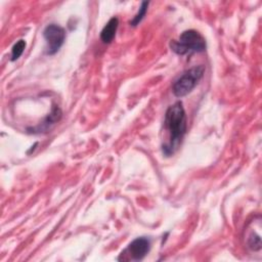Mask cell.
<instances>
[{
  "instance_id": "10",
  "label": "cell",
  "mask_w": 262,
  "mask_h": 262,
  "mask_svg": "<svg viewBox=\"0 0 262 262\" xmlns=\"http://www.w3.org/2000/svg\"><path fill=\"white\" fill-rule=\"evenodd\" d=\"M248 245L249 247L254 251H259L261 249V239L259 234L252 233L248 238Z\"/></svg>"
},
{
  "instance_id": "6",
  "label": "cell",
  "mask_w": 262,
  "mask_h": 262,
  "mask_svg": "<svg viewBox=\"0 0 262 262\" xmlns=\"http://www.w3.org/2000/svg\"><path fill=\"white\" fill-rule=\"evenodd\" d=\"M118 26H119V19L116 16L112 17L105 24V26L102 28V30L100 32V39L103 43L108 44L114 40V38L116 36Z\"/></svg>"
},
{
  "instance_id": "3",
  "label": "cell",
  "mask_w": 262,
  "mask_h": 262,
  "mask_svg": "<svg viewBox=\"0 0 262 262\" xmlns=\"http://www.w3.org/2000/svg\"><path fill=\"white\" fill-rule=\"evenodd\" d=\"M205 73L204 66H195L185 71L173 84L172 92L176 97H183L189 94L203 78Z\"/></svg>"
},
{
  "instance_id": "1",
  "label": "cell",
  "mask_w": 262,
  "mask_h": 262,
  "mask_svg": "<svg viewBox=\"0 0 262 262\" xmlns=\"http://www.w3.org/2000/svg\"><path fill=\"white\" fill-rule=\"evenodd\" d=\"M165 128L169 133V141L163 144V154L166 157L173 155L186 133V116L180 101L171 105L165 115Z\"/></svg>"
},
{
  "instance_id": "8",
  "label": "cell",
  "mask_w": 262,
  "mask_h": 262,
  "mask_svg": "<svg viewBox=\"0 0 262 262\" xmlns=\"http://www.w3.org/2000/svg\"><path fill=\"white\" fill-rule=\"evenodd\" d=\"M148 4H149V2H147V1H143V2H141V4H140V6H139V9H138L137 13L134 15V17H133V18H132V20L130 21V25H131L132 27H135V26L139 25V23L143 19V17H144V16H145V14H146V11H147Z\"/></svg>"
},
{
  "instance_id": "2",
  "label": "cell",
  "mask_w": 262,
  "mask_h": 262,
  "mask_svg": "<svg viewBox=\"0 0 262 262\" xmlns=\"http://www.w3.org/2000/svg\"><path fill=\"white\" fill-rule=\"evenodd\" d=\"M205 38L195 30H186L181 33L177 40L170 42V48L176 54L184 55L192 52H203L206 50Z\"/></svg>"
},
{
  "instance_id": "9",
  "label": "cell",
  "mask_w": 262,
  "mask_h": 262,
  "mask_svg": "<svg viewBox=\"0 0 262 262\" xmlns=\"http://www.w3.org/2000/svg\"><path fill=\"white\" fill-rule=\"evenodd\" d=\"M26 48V42L25 40H18L11 48V61H15L16 59H18L20 57V55L23 54L24 50Z\"/></svg>"
},
{
  "instance_id": "4",
  "label": "cell",
  "mask_w": 262,
  "mask_h": 262,
  "mask_svg": "<svg viewBox=\"0 0 262 262\" xmlns=\"http://www.w3.org/2000/svg\"><path fill=\"white\" fill-rule=\"evenodd\" d=\"M43 37L47 44L45 53L48 55H53L62 46L66 40V31L58 25L50 24L44 29Z\"/></svg>"
},
{
  "instance_id": "7",
  "label": "cell",
  "mask_w": 262,
  "mask_h": 262,
  "mask_svg": "<svg viewBox=\"0 0 262 262\" xmlns=\"http://www.w3.org/2000/svg\"><path fill=\"white\" fill-rule=\"evenodd\" d=\"M61 118V111L57 105H54L51 110V113L46 117L44 122L42 123V126H38V131H41V129H47L50 125L55 124L58 122Z\"/></svg>"
},
{
  "instance_id": "5",
  "label": "cell",
  "mask_w": 262,
  "mask_h": 262,
  "mask_svg": "<svg viewBox=\"0 0 262 262\" xmlns=\"http://www.w3.org/2000/svg\"><path fill=\"white\" fill-rule=\"evenodd\" d=\"M150 250V241L147 237H137L132 241L127 249L122 252L123 254H128L129 259L134 261L142 260Z\"/></svg>"
}]
</instances>
